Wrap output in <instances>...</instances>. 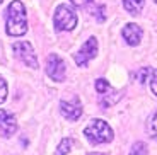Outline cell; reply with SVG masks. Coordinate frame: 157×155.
<instances>
[{
  "mask_svg": "<svg viewBox=\"0 0 157 155\" xmlns=\"http://www.w3.org/2000/svg\"><path fill=\"white\" fill-rule=\"evenodd\" d=\"M7 19H5V32L9 36H22L28 31V17L26 7L21 0H12L7 7Z\"/></svg>",
  "mask_w": 157,
  "mask_h": 155,
  "instance_id": "1",
  "label": "cell"
},
{
  "mask_svg": "<svg viewBox=\"0 0 157 155\" xmlns=\"http://www.w3.org/2000/svg\"><path fill=\"white\" fill-rule=\"evenodd\" d=\"M86 136L92 142V143H108L114 138L113 130L109 128V124L102 119H92L86 130H84Z\"/></svg>",
  "mask_w": 157,
  "mask_h": 155,
  "instance_id": "2",
  "label": "cell"
},
{
  "mask_svg": "<svg viewBox=\"0 0 157 155\" xmlns=\"http://www.w3.org/2000/svg\"><path fill=\"white\" fill-rule=\"evenodd\" d=\"M55 27L58 31H72L77 26V14L67 5H60L55 12Z\"/></svg>",
  "mask_w": 157,
  "mask_h": 155,
  "instance_id": "3",
  "label": "cell"
},
{
  "mask_svg": "<svg viewBox=\"0 0 157 155\" xmlns=\"http://www.w3.org/2000/svg\"><path fill=\"white\" fill-rule=\"evenodd\" d=\"M96 55H98V39L92 36L82 44V48L74 55V60L78 66H86L87 63L90 62L92 58H96Z\"/></svg>",
  "mask_w": 157,
  "mask_h": 155,
  "instance_id": "4",
  "label": "cell"
},
{
  "mask_svg": "<svg viewBox=\"0 0 157 155\" xmlns=\"http://www.w3.org/2000/svg\"><path fill=\"white\" fill-rule=\"evenodd\" d=\"M46 74L53 82H63L65 80V63L58 55L51 53L46 60Z\"/></svg>",
  "mask_w": 157,
  "mask_h": 155,
  "instance_id": "5",
  "label": "cell"
},
{
  "mask_svg": "<svg viewBox=\"0 0 157 155\" xmlns=\"http://www.w3.org/2000/svg\"><path fill=\"white\" fill-rule=\"evenodd\" d=\"M14 51L21 58V62H24L29 68H38V58H36L34 48L29 41H19L14 44Z\"/></svg>",
  "mask_w": 157,
  "mask_h": 155,
  "instance_id": "6",
  "label": "cell"
},
{
  "mask_svg": "<svg viewBox=\"0 0 157 155\" xmlns=\"http://www.w3.org/2000/svg\"><path fill=\"white\" fill-rule=\"evenodd\" d=\"M96 90L101 94V101L99 102H101L102 108H109L111 104H114V102L120 99V94H118L116 90L109 85V82L104 80V78H98V80H96Z\"/></svg>",
  "mask_w": 157,
  "mask_h": 155,
  "instance_id": "7",
  "label": "cell"
},
{
  "mask_svg": "<svg viewBox=\"0 0 157 155\" xmlns=\"http://www.w3.org/2000/svg\"><path fill=\"white\" fill-rule=\"evenodd\" d=\"M17 130V121L14 118V114L7 112L5 109H0V133L4 136L14 135Z\"/></svg>",
  "mask_w": 157,
  "mask_h": 155,
  "instance_id": "8",
  "label": "cell"
},
{
  "mask_svg": "<svg viewBox=\"0 0 157 155\" xmlns=\"http://www.w3.org/2000/svg\"><path fill=\"white\" fill-rule=\"evenodd\" d=\"M60 108H62L63 116L70 121H75L82 116V106H80L78 99H74V101H62Z\"/></svg>",
  "mask_w": 157,
  "mask_h": 155,
  "instance_id": "9",
  "label": "cell"
},
{
  "mask_svg": "<svg viewBox=\"0 0 157 155\" xmlns=\"http://www.w3.org/2000/svg\"><path fill=\"white\" fill-rule=\"evenodd\" d=\"M123 38L126 39V43L132 44V46H137L142 39V27L138 24H126L121 31Z\"/></svg>",
  "mask_w": 157,
  "mask_h": 155,
  "instance_id": "10",
  "label": "cell"
},
{
  "mask_svg": "<svg viewBox=\"0 0 157 155\" xmlns=\"http://www.w3.org/2000/svg\"><path fill=\"white\" fill-rule=\"evenodd\" d=\"M123 7L132 16H138L144 9V0H123Z\"/></svg>",
  "mask_w": 157,
  "mask_h": 155,
  "instance_id": "11",
  "label": "cell"
},
{
  "mask_svg": "<svg viewBox=\"0 0 157 155\" xmlns=\"http://www.w3.org/2000/svg\"><path fill=\"white\" fill-rule=\"evenodd\" d=\"M145 130H147V133H149L150 138H155V136H157V112H154L152 116L149 118Z\"/></svg>",
  "mask_w": 157,
  "mask_h": 155,
  "instance_id": "12",
  "label": "cell"
},
{
  "mask_svg": "<svg viewBox=\"0 0 157 155\" xmlns=\"http://www.w3.org/2000/svg\"><path fill=\"white\" fill-rule=\"evenodd\" d=\"M72 142L70 138H63L62 140V143L58 145V150H56V155H67L68 152H70V148H72Z\"/></svg>",
  "mask_w": 157,
  "mask_h": 155,
  "instance_id": "13",
  "label": "cell"
},
{
  "mask_svg": "<svg viewBox=\"0 0 157 155\" xmlns=\"http://www.w3.org/2000/svg\"><path fill=\"white\" fill-rule=\"evenodd\" d=\"M130 155H147V145L144 142H137L130 150Z\"/></svg>",
  "mask_w": 157,
  "mask_h": 155,
  "instance_id": "14",
  "label": "cell"
},
{
  "mask_svg": "<svg viewBox=\"0 0 157 155\" xmlns=\"http://www.w3.org/2000/svg\"><path fill=\"white\" fill-rule=\"evenodd\" d=\"M7 82H5L4 77H0V104L7 101Z\"/></svg>",
  "mask_w": 157,
  "mask_h": 155,
  "instance_id": "15",
  "label": "cell"
},
{
  "mask_svg": "<svg viewBox=\"0 0 157 155\" xmlns=\"http://www.w3.org/2000/svg\"><path fill=\"white\" fill-rule=\"evenodd\" d=\"M92 14H94V17L99 21V22L104 21V17H106V16H104V5H98V7L92 10Z\"/></svg>",
  "mask_w": 157,
  "mask_h": 155,
  "instance_id": "16",
  "label": "cell"
},
{
  "mask_svg": "<svg viewBox=\"0 0 157 155\" xmlns=\"http://www.w3.org/2000/svg\"><path fill=\"white\" fill-rule=\"evenodd\" d=\"M149 75H152V72H150V68H142L140 72H138V82H142V84H144V82H147V77H149Z\"/></svg>",
  "mask_w": 157,
  "mask_h": 155,
  "instance_id": "17",
  "label": "cell"
},
{
  "mask_svg": "<svg viewBox=\"0 0 157 155\" xmlns=\"http://www.w3.org/2000/svg\"><path fill=\"white\" fill-rule=\"evenodd\" d=\"M150 89H152L154 96H157V70L152 72V77H150Z\"/></svg>",
  "mask_w": 157,
  "mask_h": 155,
  "instance_id": "18",
  "label": "cell"
},
{
  "mask_svg": "<svg viewBox=\"0 0 157 155\" xmlns=\"http://www.w3.org/2000/svg\"><path fill=\"white\" fill-rule=\"evenodd\" d=\"M154 2H155V4H157V0H154Z\"/></svg>",
  "mask_w": 157,
  "mask_h": 155,
  "instance_id": "19",
  "label": "cell"
},
{
  "mask_svg": "<svg viewBox=\"0 0 157 155\" xmlns=\"http://www.w3.org/2000/svg\"><path fill=\"white\" fill-rule=\"evenodd\" d=\"M0 4H2V0H0Z\"/></svg>",
  "mask_w": 157,
  "mask_h": 155,
  "instance_id": "20",
  "label": "cell"
}]
</instances>
